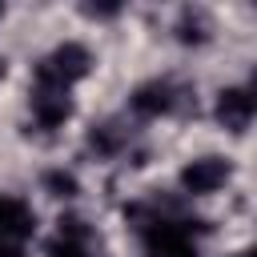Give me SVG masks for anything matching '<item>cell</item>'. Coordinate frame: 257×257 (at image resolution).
I'll return each instance as SVG.
<instances>
[{"label":"cell","instance_id":"3957f363","mask_svg":"<svg viewBox=\"0 0 257 257\" xmlns=\"http://www.w3.org/2000/svg\"><path fill=\"white\" fill-rule=\"evenodd\" d=\"M32 233V213H28V205H20L16 197H0V237H8V241H24Z\"/></svg>","mask_w":257,"mask_h":257},{"label":"cell","instance_id":"5b68a950","mask_svg":"<svg viewBox=\"0 0 257 257\" xmlns=\"http://www.w3.org/2000/svg\"><path fill=\"white\" fill-rule=\"evenodd\" d=\"M217 116H221L229 128H245V124H249V116H253V100H249V92H241V88H233V92H221Z\"/></svg>","mask_w":257,"mask_h":257},{"label":"cell","instance_id":"8992f818","mask_svg":"<svg viewBox=\"0 0 257 257\" xmlns=\"http://www.w3.org/2000/svg\"><path fill=\"white\" fill-rule=\"evenodd\" d=\"M0 257H20V245L8 241V237H0Z\"/></svg>","mask_w":257,"mask_h":257},{"label":"cell","instance_id":"6da1fadb","mask_svg":"<svg viewBox=\"0 0 257 257\" xmlns=\"http://www.w3.org/2000/svg\"><path fill=\"white\" fill-rule=\"evenodd\" d=\"M145 245H149L153 257H197L189 233H185L181 225L165 221V217H153V221L145 225Z\"/></svg>","mask_w":257,"mask_h":257},{"label":"cell","instance_id":"52a82bcc","mask_svg":"<svg viewBox=\"0 0 257 257\" xmlns=\"http://www.w3.org/2000/svg\"><path fill=\"white\" fill-rule=\"evenodd\" d=\"M237 257H249V253H237Z\"/></svg>","mask_w":257,"mask_h":257},{"label":"cell","instance_id":"7a4b0ae2","mask_svg":"<svg viewBox=\"0 0 257 257\" xmlns=\"http://www.w3.org/2000/svg\"><path fill=\"white\" fill-rule=\"evenodd\" d=\"M225 177H229V169H225L217 157H205V161H193L181 181H185L189 193H213V189L225 185Z\"/></svg>","mask_w":257,"mask_h":257},{"label":"cell","instance_id":"277c9868","mask_svg":"<svg viewBox=\"0 0 257 257\" xmlns=\"http://www.w3.org/2000/svg\"><path fill=\"white\" fill-rule=\"evenodd\" d=\"M173 104H177V96H173V84H165V80H153V84L137 88V96H133L137 112H169Z\"/></svg>","mask_w":257,"mask_h":257}]
</instances>
